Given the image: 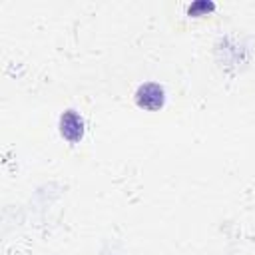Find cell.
Returning a JSON list of instances; mask_svg holds the SVG:
<instances>
[{"label": "cell", "instance_id": "6da1fadb", "mask_svg": "<svg viewBox=\"0 0 255 255\" xmlns=\"http://www.w3.org/2000/svg\"><path fill=\"white\" fill-rule=\"evenodd\" d=\"M135 104L141 110L157 112L165 106V90L157 82H145L139 84L135 90Z\"/></svg>", "mask_w": 255, "mask_h": 255}, {"label": "cell", "instance_id": "7a4b0ae2", "mask_svg": "<svg viewBox=\"0 0 255 255\" xmlns=\"http://www.w3.org/2000/svg\"><path fill=\"white\" fill-rule=\"evenodd\" d=\"M58 128H60L62 137L68 139L70 143H78L84 137V131H86L84 118L76 110H66L58 120Z\"/></svg>", "mask_w": 255, "mask_h": 255}, {"label": "cell", "instance_id": "3957f363", "mask_svg": "<svg viewBox=\"0 0 255 255\" xmlns=\"http://www.w3.org/2000/svg\"><path fill=\"white\" fill-rule=\"evenodd\" d=\"M215 8V4L213 2H205V0H197V2H193L191 6H189V16H199V14H205V12H211Z\"/></svg>", "mask_w": 255, "mask_h": 255}]
</instances>
